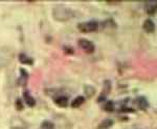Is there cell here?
<instances>
[{
	"mask_svg": "<svg viewBox=\"0 0 157 129\" xmlns=\"http://www.w3.org/2000/svg\"><path fill=\"white\" fill-rule=\"evenodd\" d=\"M64 50H65V53H66V54H73V49H71V47H67V46H65L64 47Z\"/></svg>",
	"mask_w": 157,
	"mask_h": 129,
	"instance_id": "20",
	"label": "cell"
},
{
	"mask_svg": "<svg viewBox=\"0 0 157 129\" xmlns=\"http://www.w3.org/2000/svg\"><path fill=\"white\" fill-rule=\"evenodd\" d=\"M113 124H114L113 120H111V119H106V120H104L103 122L100 123V125L98 126V129H109L110 127H112Z\"/></svg>",
	"mask_w": 157,
	"mask_h": 129,
	"instance_id": "10",
	"label": "cell"
},
{
	"mask_svg": "<svg viewBox=\"0 0 157 129\" xmlns=\"http://www.w3.org/2000/svg\"><path fill=\"white\" fill-rule=\"evenodd\" d=\"M19 61L21 62L22 64H27V65H32L33 63H34V60L25 54H20L19 55Z\"/></svg>",
	"mask_w": 157,
	"mask_h": 129,
	"instance_id": "11",
	"label": "cell"
},
{
	"mask_svg": "<svg viewBox=\"0 0 157 129\" xmlns=\"http://www.w3.org/2000/svg\"><path fill=\"white\" fill-rule=\"evenodd\" d=\"M23 98H24V101H25V103H26L27 106H29V107H34V106L36 105V100H35V98L30 95L29 90H24Z\"/></svg>",
	"mask_w": 157,
	"mask_h": 129,
	"instance_id": "6",
	"label": "cell"
},
{
	"mask_svg": "<svg viewBox=\"0 0 157 129\" xmlns=\"http://www.w3.org/2000/svg\"><path fill=\"white\" fill-rule=\"evenodd\" d=\"M20 72H21V78H20V80H18V83L21 86H25V84H26V81L27 79H29V72H25L24 69H20Z\"/></svg>",
	"mask_w": 157,
	"mask_h": 129,
	"instance_id": "13",
	"label": "cell"
},
{
	"mask_svg": "<svg viewBox=\"0 0 157 129\" xmlns=\"http://www.w3.org/2000/svg\"><path fill=\"white\" fill-rule=\"evenodd\" d=\"M146 11L147 13H148L149 15H154L155 14V12H156V2H152V3L149 4L148 6H147V9H146Z\"/></svg>",
	"mask_w": 157,
	"mask_h": 129,
	"instance_id": "16",
	"label": "cell"
},
{
	"mask_svg": "<svg viewBox=\"0 0 157 129\" xmlns=\"http://www.w3.org/2000/svg\"><path fill=\"white\" fill-rule=\"evenodd\" d=\"M111 92V81L109 80H106L104 82V85H103V92H102V95L100 96L98 98V102H102V100L104 101L106 99V97L109 95V92Z\"/></svg>",
	"mask_w": 157,
	"mask_h": 129,
	"instance_id": "5",
	"label": "cell"
},
{
	"mask_svg": "<svg viewBox=\"0 0 157 129\" xmlns=\"http://www.w3.org/2000/svg\"><path fill=\"white\" fill-rule=\"evenodd\" d=\"M11 129H26V128L22 127V126H18V125H13Z\"/></svg>",
	"mask_w": 157,
	"mask_h": 129,
	"instance_id": "21",
	"label": "cell"
},
{
	"mask_svg": "<svg viewBox=\"0 0 157 129\" xmlns=\"http://www.w3.org/2000/svg\"><path fill=\"white\" fill-rule=\"evenodd\" d=\"M41 129H55V125L50 121H44L41 124Z\"/></svg>",
	"mask_w": 157,
	"mask_h": 129,
	"instance_id": "17",
	"label": "cell"
},
{
	"mask_svg": "<svg viewBox=\"0 0 157 129\" xmlns=\"http://www.w3.org/2000/svg\"><path fill=\"white\" fill-rule=\"evenodd\" d=\"M84 90H85L86 97H87V98L93 97V96H94V93H95V88H94V87H92V86H89V85H88V86H85Z\"/></svg>",
	"mask_w": 157,
	"mask_h": 129,
	"instance_id": "14",
	"label": "cell"
},
{
	"mask_svg": "<svg viewBox=\"0 0 157 129\" xmlns=\"http://www.w3.org/2000/svg\"><path fill=\"white\" fill-rule=\"evenodd\" d=\"M13 58H14V53L10 47L0 49V69L7 66L12 62Z\"/></svg>",
	"mask_w": 157,
	"mask_h": 129,
	"instance_id": "2",
	"label": "cell"
},
{
	"mask_svg": "<svg viewBox=\"0 0 157 129\" xmlns=\"http://www.w3.org/2000/svg\"><path fill=\"white\" fill-rule=\"evenodd\" d=\"M55 103L59 107H67L68 106V99L64 96H59L58 98L55 99Z\"/></svg>",
	"mask_w": 157,
	"mask_h": 129,
	"instance_id": "9",
	"label": "cell"
},
{
	"mask_svg": "<svg viewBox=\"0 0 157 129\" xmlns=\"http://www.w3.org/2000/svg\"><path fill=\"white\" fill-rule=\"evenodd\" d=\"M78 45L80 47L84 50L85 53L87 54H92L95 49V46L90 40H87V39H80L78 40Z\"/></svg>",
	"mask_w": 157,
	"mask_h": 129,
	"instance_id": "4",
	"label": "cell"
},
{
	"mask_svg": "<svg viewBox=\"0 0 157 129\" xmlns=\"http://www.w3.org/2000/svg\"><path fill=\"white\" fill-rule=\"evenodd\" d=\"M15 105H16V109L21 111L23 109V103H22V101L20 100V99H17L16 100V103H15Z\"/></svg>",
	"mask_w": 157,
	"mask_h": 129,
	"instance_id": "18",
	"label": "cell"
},
{
	"mask_svg": "<svg viewBox=\"0 0 157 129\" xmlns=\"http://www.w3.org/2000/svg\"><path fill=\"white\" fill-rule=\"evenodd\" d=\"M73 16H75V12L64 4H57L52 9V17L56 21L65 22L70 20Z\"/></svg>",
	"mask_w": 157,
	"mask_h": 129,
	"instance_id": "1",
	"label": "cell"
},
{
	"mask_svg": "<svg viewBox=\"0 0 157 129\" xmlns=\"http://www.w3.org/2000/svg\"><path fill=\"white\" fill-rule=\"evenodd\" d=\"M143 29H145V32H147L148 34H151L155 31V23L152 21L151 19H147L143 24Z\"/></svg>",
	"mask_w": 157,
	"mask_h": 129,
	"instance_id": "7",
	"label": "cell"
},
{
	"mask_svg": "<svg viewBox=\"0 0 157 129\" xmlns=\"http://www.w3.org/2000/svg\"><path fill=\"white\" fill-rule=\"evenodd\" d=\"M84 102H85V98L83 97V96H78V97H77L71 102V107L72 108H78V107H80V106L82 105Z\"/></svg>",
	"mask_w": 157,
	"mask_h": 129,
	"instance_id": "12",
	"label": "cell"
},
{
	"mask_svg": "<svg viewBox=\"0 0 157 129\" xmlns=\"http://www.w3.org/2000/svg\"><path fill=\"white\" fill-rule=\"evenodd\" d=\"M104 109H105V111H107V112H112L114 110V103L112 101H107L105 103V106H104Z\"/></svg>",
	"mask_w": 157,
	"mask_h": 129,
	"instance_id": "15",
	"label": "cell"
},
{
	"mask_svg": "<svg viewBox=\"0 0 157 129\" xmlns=\"http://www.w3.org/2000/svg\"><path fill=\"white\" fill-rule=\"evenodd\" d=\"M136 103H137V106L140 110H146L149 107V102L145 97H139L136 100Z\"/></svg>",
	"mask_w": 157,
	"mask_h": 129,
	"instance_id": "8",
	"label": "cell"
},
{
	"mask_svg": "<svg viewBox=\"0 0 157 129\" xmlns=\"http://www.w3.org/2000/svg\"><path fill=\"white\" fill-rule=\"evenodd\" d=\"M133 109L132 108H127V107H123L121 109V112H133Z\"/></svg>",
	"mask_w": 157,
	"mask_h": 129,
	"instance_id": "19",
	"label": "cell"
},
{
	"mask_svg": "<svg viewBox=\"0 0 157 129\" xmlns=\"http://www.w3.org/2000/svg\"><path fill=\"white\" fill-rule=\"evenodd\" d=\"M98 29V22L95 20H91L88 22H83L78 25V29L82 33H91L95 32Z\"/></svg>",
	"mask_w": 157,
	"mask_h": 129,
	"instance_id": "3",
	"label": "cell"
}]
</instances>
